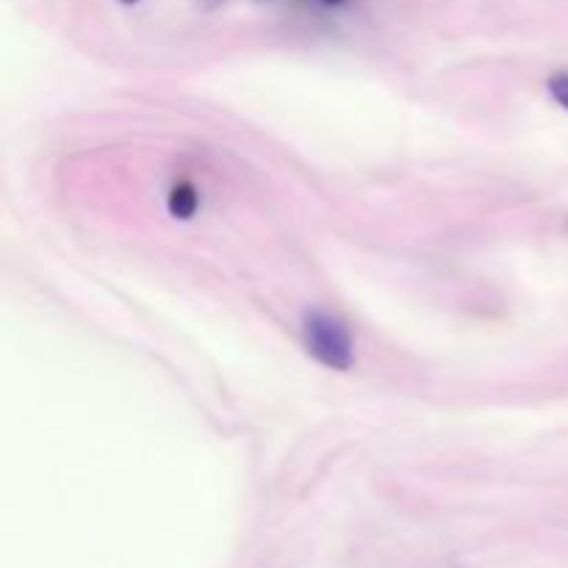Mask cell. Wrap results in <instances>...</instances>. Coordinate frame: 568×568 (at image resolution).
<instances>
[{"label": "cell", "mask_w": 568, "mask_h": 568, "mask_svg": "<svg viewBox=\"0 0 568 568\" xmlns=\"http://www.w3.org/2000/svg\"><path fill=\"white\" fill-rule=\"evenodd\" d=\"M303 338L305 349L316 364L333 372H349L355 364L353 333L338 316L327 311H305L303 314Z\"/></svg>", "instance_id": "6da1fadb"}, {"label": "cell", "mask_w": 568, "mask_h": 568, "mask_svg": "<svg viewBox=\"0 0 568 568\" xmlns=\"http://www.w3.org/2000/svg\"><path fill=\"white\" fill-rule=\"evenodd\" d=\"M166 209H170V214L175 216V220H192L194 214H197L200 209V194L197 189L192 186L189 181H178L175 186L170 189V197H166Z\"/></svg>", "instance_id": "7a4b0ae2"}, {"label": "cell", "mask_w": 568, "mask_h": 568, "mask_svg": "<svg viewBox=\"0 0 568 568\" xmlns=\"http://www.w3.org/2000/svg\"><path fill=\"white\" fill-rule=\"evenodd\" d=\"M547 89L549 94H552L555 103L564 105L568 111V72H555V75L547 81Z\"/></svg>", "instance_id": "3957f363"}, {"label": "cell", "mask_w": 568, "mask_h": 568, "mask_svg": "<svg viewBox=\"0 0 568 568\" xmlns=\"http://www.w3.org/2000/svg\"><path fill=\"white\" fill-rule=\"evenodd\" d=\"M220 3H222V0H197L200 9H216Z\"/></svg>", "instance_id": "277c9868"}, {"label": "cell", "mask_w": 568, "mask_h": 568, "mask_svg": "<svg viewBox=\"0 0 568 568\" xmlns=\"http://www.w3.org/2000/svg\"><path fill=\"white\" fill-rule=\"evenodd\" d=\"M320 3H325V6H331V9H336V6H344V3H347V0H320Z\"/></svg>", "instance_id": "5b68a950"}, {"label": "cell", "mask_w": 568, "mask_h": 568, "mask_svg": "<svg viewBox=\"0 0 568 568\" xmlns=\"http://www.w3.org/2000/svg\"><path fill=\"white\" fill-rule=\"evenodd\" d=\"M120 3H125V6H133V3H139V0H120Z\"/></svg>", "instance_id": "8992f818"}, {"label": "cell", "mask_w": 568, "mask_h": 568, "mask_svg": "<svg viewBox=\"0 0 568 568\" xmlns=\"http://www.w3.org/2000/svg\"><path fill=\"white\" fill-rule=\"evenodd\" d=\"M261 3H272V0H261Z\"/></svg>", "instance_id": "52a82bcc"}]
</instances>
